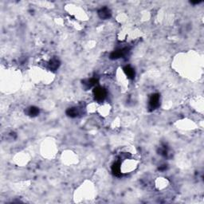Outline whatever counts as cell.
I'll use <instances>...</instances> for the list:
<instances>
[{
    "label": "cell",
    "instance_id": "1",
    "mask_svg": "<svg viewBox=\"0 0 204 204\" xmlns=\"http://www.w3.org/2000/svg\"><path fill=\"white\" fill-rule=\"evenodd\" d=\"M160 96L158 93L152 95V97H150L149 101H148V109L149 111H153L156 109H157L160 106Z\"/></svg>",
    "mask_w": 204,
    "mask_h": 204
},
{
    "label": "cell",
    "instance_id": "2",
    "mask_svg": "<svg viewBox=\"0 0 204 204\" xmlns=\"http://www.w3.org/2000/svg\"><path fill=\"white\" fill-rule=\"evenodd\" d=\"M93 94H94L95 100L98 102H102L106 97V91L105 88L101 87H95L93 89Z\"/></svg>",
    "mask_w": 204,
    "mask_h": 204
},
{
    "label": "cell",
    "instance_id": "3",
    "mask_svg": "<svg viewBox=\"0 0 204 204\" xmlns=\"http://www.w3.org/2000/svg\"><path fill=\"white\" fill-rule=\"evenodd\" d=\"M128 52V48L119 49V50H117L113 51V52L112 53L111 55H110V57H111V59L120 58V57L125 56Z\"/></svg>",
    "mask_w": 204,
    "mask_h": 204
},
{
    "label": "cell",
    "instance_id": "4",
    "mask_svg": "<svg viewBox=\"0 0 204 204\" xmlns=\"http://www.w3.org/2000/svg\"><path fill=\"white\" fill-rule=\"evenodd\" d=\"M111 11L108 7H102L98 11V15L101 19H109L111 17Z\"/></svg>",
    "mask_w": 204,
    "mask_h": 204
},
{
    "label": "cell",
    "instance_id": "5",
    "mask_svg": "<svg viewBox=\"0 0 204 204\" xmlns=\"http://www.w3.org/2000/svg\"><path fill=\"white\" fill-rule=\"evenodd\" d=\"M60 66V61H59L58 59L57 58H52L50 61H49L48 63V67L49 69L52 71H55L58 69V67Z\"/></svg>",
    "mask_w": 204,
    "mask_h": 204
},
{
    "label": "cell",
    "instance_id": "6",
    "mask_svg": "<svg viewBox=\"0 0 204 204\" xmlns=\"http://www.w3.org/2000/svg\"><path fill=\"white\" fill-rule=\"evenodd\" d=\"M124 72L129 79H134L135 76H136V73H135L134 69L133 67H131L130 65H126L124 68Z\"/></svg>",
    "mask_w": 204,
    "mask_h": 204
},
{
    "label": "cell",
    "instance_id": "7",
    "mask_svg": "<svg viewBox=\"0 0 204 204\" xmlns=\"http://www.w3.org/2000/svg\"><path fill=\"white\" fill-rule=\"evenodd\" d=\"M79 113H80L79 109L77 107L70 108V109H68L66 110V115L72 118L77 117V116L79 115Z\"/></svg>",
    "mask_w": 204,
    "mask_h": 204
},
{
    "label": "cell",
    "instance_id": "8",
    "mask_svg": "<svg viewBox=\"0 0 204 204\" xmlns=\"http://www.w3.org/2000/svg\"><path fill=\"white\" fill-rule=\"evenodd\" d=\"M26 112V114H27L28 116L34 117V116H38V114H39V112H40V111H39V109H38V108L32 106V107L28 108Z\"/></svg>",
    "mask_w": 204,
    "mask_h": 204
},
{
    "label": "cell",
    "instance_id": "9",
    "mask_svg": "<svg viewBox=\"0 0 204 204\" xmlns=\"http://www.w3.org/2000/svg\"><path fill=\"white\" fill-rule=\"evenodd\" d=\"M112 171L115 175L116 176H120L121 175V168H120V163L116 162L114 163L112 167Z\"/></svg>",
    "mask_w": 204,
    "mask_h": 204
},
{
    "label": "cell",
    "instance_id": "10",
    "mask_svg": "<svg viewBox=\"0 0 204 204\" xmlns=\"http://www.w3.org/2000/svg\"><path fill=\"white\" fill-rule=\"evenodd\" d=\"M97 82H98V80H97V78H90V79H87V80L84 81H83V85H84L86 87V88H91L92 86H94L96 85Z\"/></svg>",
    "mask_w": 204,
    "mask_h": 204
},
{
    "label": "cell",
    "instance_id": "11",
    "mask_svg": "<svg viewBox=\"0 0 204 204\" xmlns=\"http://www.w3.org/2000/svg\"><path fill=\"white\" fill-rule=\"evenodd\" d=\"M166 169H167V165H162V166L159 168V170L160 171H165Z\"/></svg>",
    "mask_w": 204,
    "mask_h": 204
}]
</instances>
